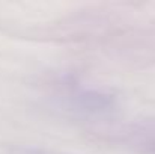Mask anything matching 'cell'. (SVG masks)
<instances>
[{"label":"cell","mask_w":155,"mask_h":154,"mask_svg":"<svg viewBox=\"0 0 155 154\" xmlns=\"http://www.w3.org/2000/svg\"><path fill=\"white\" fill-rule=\"evenodd\" d=\"M149 145H151V148H152V151H154V153H155V138H154V141H152V142H151Z\"/></svg>","instance_id":"cell-1"}]
</instances>
